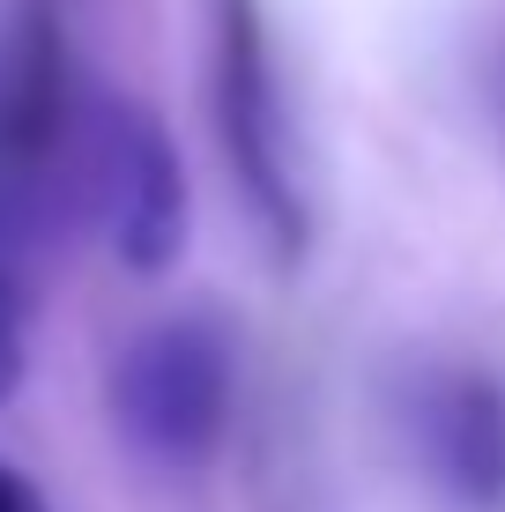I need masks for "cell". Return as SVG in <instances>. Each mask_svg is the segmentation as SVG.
<instances>
[{"mask_svg":"<svg viewBox=\"0 0 505 512\" xmlns=\"http://www.w3.org/2000/svg\"><path fill=\"white\" fill-rule=\"evenodd\" d=\"M75 134V179L90 201L104 245L127 275H164L179 268L186 238H194V186H186V156L164 134V119L134 97H97Z\"/></svg>","mask_w":505,"mask_h":512,"instance_id":"obj_2","label":"cell"},{"mask_svg":"<svg viewBox=\"0 0 505 512\" xmlns=\"http://www.w3.org/2000/svg\"><path fill=\"white\" fill-rule=\"evenodd\" d=\"M201 60H208V119H216L223 164L238 179V201L260 223L268 253L298 260L312 238V208L298 186V149H290V112L260 0H201Z\"/></svg>","mask_w":505,"mask_h":512,"instance_id":"obj_1","label":"cell"},{"mask_svg":"<svg viewBox=\"0 0 505 512\" xmlns=\"http://www.w3.org/2000/svg\"><path fill=\"white\" fill-rule=\"evenodd\" d=\"M112 423L149 468H208L231 423V334L201 312L149 320L112 364Z\"/></svg>","mask_w":505,"mask_h":512,"instance_id":"obj_3","label":"cell"},{"mask_svg":"<svg viewBox=\"0 0 505 512\" xmlns=\"http://www.w3.org/2000/svg\"><path fill=\"white\" fill-rule=\"evenodd\" d=\"M491 104H498V119H505V45L491 52Z\"/></svg>","mask_w":505,"mask_h":512,"instance_id":"obj_8","label":"cell"},{"mask_svg":"<svg viewBox=\"0 0 505 512\" xmlns=\"http://www.w3.org/2000/svg\"><path fill=\"white\" fill-rule=\"evenodd\" d=\"M0 512H45L38 483H30V475H15L8 461H0Z\"/></svg>","mask_w":505,"mask_h":512,"instance_id":"obj_6","label":"cell"},{"mask_svg":"<svg viewBox=\"0 0 505 512\" xmlns=\"http://www.w3.org/2000/svg\"><path fill=\"white\" fill-rule=\"evenodd\" d=\"M23 364H30V334H23V290L15 275L0 268V401L23 386Z\"/></svg>","mask_w":505,"mask_h":512,"instance_id":"obj_5","label":"cell"},{"mask_svg":"<svg viewBox=\"0 0 505 512\" xmlns=\"http://www.w3.org/2000/svg\"><path fill=\"white\" fill-rule=\"evenodd\" d=\"M416 438H424V468L439 475L446 498L491 512L505 505V394L476 372L439 379L416 401Z\"/></svg>","mask_w":505,"mask_h":512,"instance_id":"obj_4","label":"cell"},{"mask_svg":"<svg viewBox=\"0 0 505 512\" xmlns=\"http://www.w3.org/2000/svg\"><path fill=\"white\" fill-rule=\"evenodd\" d=\"M15 193H23V179H15V164L0 156V223H8V208H15Z\"/></svg>","mask_w":505,"mask_h":512,"instance_id":"obj_7","label":"cell"}]
</instances>
